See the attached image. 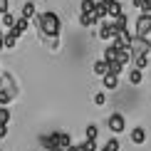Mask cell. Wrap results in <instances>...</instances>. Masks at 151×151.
<instances>
[{"instance_id":"obj_1","label":"cell","mask_w":151,"mask_h":151,"mask_svg":"<svg viewBox=\"0 0 151 151\" xmlns=\"http://www.w3.org/2000/svg\"><path fill=\"white\" fill-rule=\"evenodd\" d=\"M37 27H40V37L45 40V37L50 35H60V27H62V22H60V17L55 15V12H42L40 17H37Z\"/></svg>"},{"instance_id":"obj_2","label":"cell","mask_w":151,"mask_h":151,"mask_svg":"<svg viewBox=\"0 0 151 151\" xmlns=\"http://www.w3.org/2000/svg\"><path fill=\"white\" fill-rule=\"evenodd\" d=\"M42 144H45L47 151H65L72 144V139H70V134H65V131H52L50 136L42 139Z\"/></svg>"},{"instance_id":"obj_3","label":"cell","mask_w":151,"mask_h":151,"mask_svg":"<svg viewBox=\"0 0 151 151\" xmlns=\"http://www.w3.org/2000/svg\"><path fill=\"white\" fill-rule=\"evenodd\" d=\"M134 35H136V37H149V35H151V12H141V15H139Z\"/></svg>"},{"instance_id":"obj_4","label":"cell","mask_w":151,"mask_h":151,"mask_svg":"<svg viewBox=\"0 0 151 151\" xmlns=\"http://www.w3.org/2000/svg\"><path fill=\"white\" fill-rule=\"evenodd\" d=\"M129 52H131V55H139V52H151V42L146 40V37H136V35H131Z\"/></svg>"},{"instance_id":"obj_5","label":"cell","mask_w":151,"mask_h":151,"mask_svg":"<svg viewBox=\"0 0 151 151\" xmlns=\"http://www.w3.org/2000/svg\"><path fill=\"white\" fill-rule=\"evenodd\" d=\"M106 129L114 131V134H122V131L127 129V119H124V114H111L109 119H106Z\"/></svg>"},{"instance_id":"obj_6","label":"cell","mask_w":151,"mask_h":151,"mask_svg":"<svg viewBox=\"0 0 151 151\" xmlns=\"http://www.w3.org/2000/svg\"><path fill=\"white\" fill-rule=\"evenodd\" d=\"M124 5L119 3V0H111V3H106V17H119V15H124Z\"/></svg>"},{"instance_id":"obj_7","label":"cell","mask_w":151,"mask_h":151,"mask_svg":"<svg viewBox=\"0 0 151 151\" xmlns=\"http://www.w3.org/2000/svg\"><path fill=\"white\" fill-rule=\"evenodd\" d=\"M116 25L114 22H106V25H102V27H99V37H102V40H114V35H116Z\"/></svg>"},{"instance_id":"obj_8","label":"cell","mask_w":151,"mask_h":151,"mask_svg":"<svg viewBox=\"0 0 151 151\" xmlns=\"http://www.w3.org/2000/svg\"><path fill=\"white\" fill-rule=\"evenodd\" d=\"M102 82H104L106 89H116V87H119V74H114V72H104V74H102Z\"/></svg>"},{"instance_id":"obj_9","label":"cell","mask_w":151,"mask_h":151,"mask_svg":"<svg viewBox=\"0 0 151 151\" xmlns=\"http://www.w3.org/2000/svg\"><path fill=\"white\" fill-rule=\"evenodd\" d=\"M146 141V129L144 127H136L131 131V144H136V146H141V144Z\"/></svg>"},{"instance_id":"obj_10","label":"cell","mask_w":151,"mask_h":151,"mask_svg":"<svg viewBox=\"0 0 151 151\" xmlns=\"http://www.w3.org/2000/svg\"><path fill=\"white\" fill-rule=\"evenodd\" d=\"M79 22H82V27H92V25H97V15H94L92 10H87V12H82V17H79Z\"/></svg>"},{"instance_id":"obj_11","label":"cell","mask_w":151,"mask_h":151,"mask_svg":"<svg viewBox=\"0 0 151 151\" xmlns=\"http://www.w3.org/2000/svg\"><path fill=\"white\" fill-rule=\"evenodd\" d=\"M12 32H15L17 37H20V35H25V32H27V20H25V17H17V20L15 22H12Z\"/></svg>"},{"instance_id":"obj_12","label":"cell","mask_w":151,"mask_h":151,"mask_svg":"<svg viewBox=\"0 0 151 151\" xmlns=\"http://www.w3.org/2000/svg\"><path fill=\"white\" fill-rule=\"evenodd\" d=\"M131 57H134L136 70H144V67L149 65V52H139V55H131Z\"/></svg>"},{"instance_id":"obj_13","label":"cell","mask_w":151,"mask_h":151,"mask_svg":"<svg viewBox=\"0 0 151 151\" xmlns=\"http://www.w3.org/2000/svg\"><path fill=\"white\" fill-rule=\"evenodd\" d=\"M92 12H94V15H97V20L102 22L104 17H106V3H102V0H99V3H94V8H92Z\"/></svg>"},{"instance_id":"obj_14","label":"cell","mask_w":151,"mask_h":151,"mask_svg":"<svg viewBox=\"0 0 151 151\" xmlns=\"http://www.w3.org/2000/svg\"><path fill=\"white\" fill-rule=\"evenodd\" d=\"M116 52H119V45H116V42H111L109 47H104V57H102V60H106V62L116 60Z\"/></svg>"},{"instance_id":"obj_15","label":"cell","mask_w":151,"mask_h":151,"mask_svg":"<svg viewBox=\"0 0 151 151\" xmlns=\"http://www.w3.org/2000/svg\"><path fill=\"white\" fill-rule=\"evenodd\" d=\"M92 70H94V74H99V77H102L104 72H109V65H106V60H97L92 65Z\"/></svg>"},{"instance_id":"obj_16","label":"cell","mask_w":151,"mask_h":151,"mask_svg":"<svg viewBox=\"0 0 151 151\" xmlns=\"http://www.w3.org/2000/svg\"><path fill=\"white\" fill-rule=\"evenodd\" d=\"M20 17H25V20L35 17V3H25V5H22V10H20Z\"/></svg>"},{"instance_id":"obj_17","label":"cell","mask_w":151,"mask_h":151,"mask_svg":"<svg viewBox=\"0 0 151 151\" xmlns=\"http://www.w3.org/2000/svg\"><path fill=\"white\" fill-rule=\"evenodd\" d=\"M141 79H144V74H141V70H136V67H134V70H131L129 72V84H141Z\"/></svg>"},{"instance_id":"obj_18","label":"cell","mask_w":151,"mask_h":151,"mask_svg":"<svg viewBox=\"0 0 151 151\" xmlns=\"http://www.w3.org/2000/svg\"><path fill=\"white\" fill-rule=\"evenodd\" d=\"M77 146H79V151H97V139H84Z\"/></svg>"},{"instance_id":"obj_19","label":"cell","mask_w":151,"mask_h":151,"mask_svg":"<svg viewBox=\"0 0 151 151\" xmlns=\"http://www.w3.org/2000/svg\"><path fill=\"white\" fill-rule=\"evenodd\" d=\"M0 22H3V27H12V22H15V17L10 15V10H5V12H0Z\"/></svg>"},{"instance_id":"obj_20","label":"cell","mask_w":151,"mask_h":151,"mask_svg":"<svg viewBox=\"0 0 151 151\" xmlns=\"http://www.w3.org/2000/svg\"><path fill=\"white\" fill-rule=\"evenodd\" d=\"M10 119H12L10 109H8V106H3V104H0V124H10Z\"/></svg>"},{"instance_id":"obj_21","label":"cell","mask_w":151,"mask_h":151,"mask_svg":"<svg viewBox=\"0 0 151 151\" xmlns=\"http://www.w3.org/2000/svg\"><path fill=\"white\" fill-rule=\"evenodd\" d=\"M106 65H109V72H114V74H122L124 72V65H122V62H116V60L106 62Z\"/></svg>"},{"instance_id":"obj_22","label":"cell","mask_w":151,"mask_h":151,"mask_svg":"<svg viewBox=\"0 0 151 151\" xmlns=\"http://www.w3.org/2000/svg\"><path fill=\"white\" fill-rule=\"evenodd\" d=\"M94 104H97V106H104V104H106V94H104V92H97V94H94Z\"/></svg>"},{"instance_id":"obj_23","label":"cell","mask_w":151,"mask_h":151,"mask_svg":"<svg viewBox=\"0 0 151 151\" xmlns=\"http://www.w3.org/2000/svg\"><path fill=\"white\" fill-rule=\"evenodd\" d=\"M84 136H87V139H97V127H94V124H89V127L84 129Z\"/></svg>"},{"instance_id":"obj_24","label":"cell","mask_w":151,"mask_h":151,"mask_svg":"<svg viewBox=\"0 0 151 151\" xmlns=\"http://www.w3.org/2000/svg\"><path fill=\"white\" fill-rule=\"evenodd\" d=\"M106 149H109V151H119V149H122V144H119L116 139H109V141H106Z\"/></svg>"},{"instance_id":"obj_25","label":"cell","mask_w":151,"mask_h":151,"mask_svg":"<svg viewBox=\"0 0 151 151\" xmlns=\"http://www.w3.org/2000/svg\"><path fill=\"white\" fill-rule=\"evenodd\" d=\"M94 3H97V0H82V12L92 10V8H94Z\"/></svg>"},{"instance_id":"obj_26","label":"cell","mask_w":151,"mask_h":151,"mask_svg":"<svg viewBox=\"0 0 151 151\" xmlns=\"http://www.w3.org/2000/svg\"><path fill=\"white\" fill-rule=\"evenodd\" d=\"M8 136V124H0V139H5Z\"/></svg>"},{"instance_id":"obj_27","label":"cell","mask_w":151,"mask_h":151,"mask_svg":"<svg viewBox=\"0 0 151 151\" xmlns=\"http://www.w3.org/2000/svg\"><path fill=\"white\" fill-rule=\"evenodd\" d=\"M65 151H79V146H74V144H70V146H67Z\"/></svg>"},{"instance_id":"obj_28","label":"cell","mask_w":151,"mask_h":151,"mask_svg":"<svg viewBox=\"0 0 151 151\" xmlns=\"http://www.w3.org/2000/svg\"><path fill=\"white\" fill-rule=\"evenodd\" d=\"M0 50H5V45H3V35H0Z\"/></svg>"},{"instance_id":"obj_29","label":"cell","mask_w":151,"mask_h":151,"mask_svg":"<svg viewBox=\"0 0 151 151\" xmlns=\"http://www.w3.org/2000/svg\"><path fill=\"white\" fill-rule=\"evenodd\" d=\"M102 3H111V0H102Z\"/></svg>"},{"instance_id":"obj_30","label":"cell","mask_w":151,"mask_h":151,"mask_svg":"<svg viewBox=\"0 0 151 151\" xmlns=\"http://www.w3.org/2000/svg\"><path fill=\"white\" fill-rule=\"evenodd\" d=\"M102 151H109V149H106V146H104V149H102Z\"/></svg>"}]
</instances>
